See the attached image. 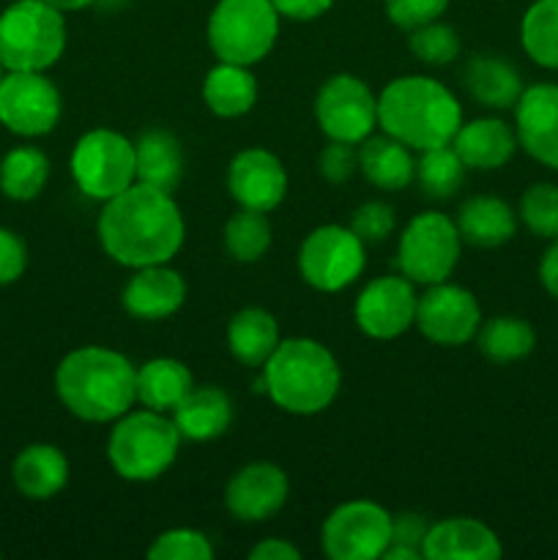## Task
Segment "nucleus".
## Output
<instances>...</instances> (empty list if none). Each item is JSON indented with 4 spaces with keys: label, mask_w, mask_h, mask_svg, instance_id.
Here are the masks:
<instances>
[{
    "label": "nucleus",
    "mask_w": 558,
    "mask_h": 560,
    "mask_svg": "<svg viewBox=\"0 0 558 560\" xmlns=\"http://www.w3.org/2000/svg\"><path fill=\"white\" fill-rule=\"evenodd\" d=\"M449 9V0H386V14L403 31L427 25V22L441 20Z\"/></svg>",
    "instance_id": "40"
},
{
    "label": "nucleus",
    "mask_w": 558,
    "mask_h": 560,
    "mask_svg": "<svg viewBox=\"0 0 558 560\" xmlns=\"http://www.w3.org/2000/svg\"><path fill=\"white\" fill-rule=\"evenodd\" d=\"M377 126L410 151L452 145L463 107L446 85L425 74L397 77L377 96Z\"/></svg>",
    "instance_id": "3"
},
{
    "label": "nucleus",
    "mask_w": 558,
    "mask_h": 560,
    "mask_svg": "<svg viewBox=\"0 0 558 560\" xmlns=\"http://www.w3.org/2000/svg\"><path fill=\"white\" fill-rule=\"evenodd\" d=\"M271 246V222L263 211L241 208L224 224V249L239 262H257Z\"/></svg>",
    "instance_id": "35"
},
{
    "label": "nucleus",
    "mask_w": 558,
    "mask_h": 560,
    "mask_svg": "<svg viewBox=\"0 0 558 560\" xmlns=\"http://www.w3.org/2000/svg\"><path fill=\"white\" fill-rule=\"evenodd\" d=\"M359 170L383 191H403L416 178V159L408 145L394 137H367L359 142Z\"/></svg>",
    "instance_id": "26"
},
{
    "label": "nucleus",
    "mask_w": 558,
    "mask_h": 560,
    "mask_svg": "<svg viewBox=\"0 0 558 560\" xmlns=\"http://www.w3.org/2000/svg\"><path fill=\"white\" fill-rule=\"evenodd\" d=\"M195 388L189 366L170 355L146 361L137 370V402L142 408L159 410V413H173L175 405Z\"/></svg>",
    "instance_id": "28"
},
{
    "label": "nucleus",
    "mask_w": 558,
    "mask_h": 560,
    "mask_svg": "<svg viewBox=\"0 0 558 560\" xmlns=\"http://www.w3.org/2000/svg\"><path fill=\"white\" fill-rule=\"evenodd\" d=\"M525 55L547 71H558V0H534L520 22Z\"/></svg>",
    "instance_id": "33"
},
{
    "label": "nucleus",
    "mask_w": 558,
    "mask_h": 560,
    "mask_svg": "<svg viewBox=\"0 0 558 560\" xmlns=\"http://www.w3.org/2000/svg\"><path fill=\"white\" fill-rule=\"evenodd\" d=\"M173 421L184 441H217L233 424V402H230L228 392L217 386L191 388L173 408Z\"/></svg>",
    "instance_id": "22"
},
{
    "label": "nucleus",
    "mask_w": 558,
    "mask_h": 560,
    "mask_svg": "<svg viewBox=\"0 0 558 560\" xmlns=\"http://www.w3.org/2000/svg\"><path fill=\"white\" fill-rule=\"evenodd\" d=\"M3 77H5V69H3V63H0V82H3Z\"/></svg>",
    "instance_id": "49"
},
{
    "label": "nucleus",
    "mask_w": 558,
    "mask_h": 560,
    "mask_svg": "<svg viewBox=\"0 0 558 560\" xmlns=\"http://www.w3.org/2000/svg\"><path fill=\"white\" fill-rule=\"evenodd\" d=\"M392 541V514L375 501H348L334 509L321 530V545L332 560L383 558Z\"/></svg>",
    "instance_id": "11"
},
{
    "label": "nucleus",
    "mask_w": 558,
    "mask_h": 560,
    "mask_svg": "<svg viewBox=\"0 0 558 560\" xmlns=\"http://www.w3.org/2000/svg\"><path fill=\"white\" fill-rule=\"evenodd\" d=\"M339 386L342 372L334 353L306 337L282 339L255 381V392L268 394L279 410L293 416L323 413L337 399Z\"/></svg>",
    "instance_id": "4"
},
{
    "label": "nucleus",
    "mask_w": 558,
    "mask_h": 560,
    "mask_svg": "<svg viewBox=\"0 0 558 560\" xmlns=\"http://www.w3.org/2000/svg\"><path fill=\"white\" fill-rule=\"evenodd\" d=\"M69 167L82 195L107 202L137 184L135 142L120 131L91 129L77 140Z\"/></svg>",
    "instance_id": "8"
},
{
    "label": "nucleus",
    "mask_w": 558,
    "mask_h": 560,
    "mask_svg": "<svg viewBox=\"0 0 558 560\" xmlns=\"http://www.w3.org/2000/svg\"><path fill=\"white\" fill-rule=\"evenodd\" d=\"M279 323L271 312L260 306H246L235 312L228 323V350L233 359H239L244 366H257L260 370L271 353L277 350Z\"/></svg>",
    "instance_id": "27"
},
{
    "label": "nucleus",
    "mask_w": 558,
    "mask_h": 560,
    "mask_svg": "<svg viewBox=\"0 0 558 560\" xmlns=\"http://www.w3.org/2000/svg\"><path fill=\"white\" fill-rule=\"evenodd\" d=\"M364 241L342 224H323L304 238L299 249V271L310 288L339 293L361 277L367 266Z\"/></svg>",
    "instance_id": "10"
},
{
    "label": "nucleus",
    "mask_w": 558,
    "mask_h": 560,
    "mask_svg": "<svg viewBox=\"0 0 558 560\" xmlns=\"http://www.w3.org/2000/svg\"><path fill=\"white\" fill-rule=\"evenodd\" d=\"M66 52L63 11L44 0H16L0 14V63L5 71H47Z\"/></svg>",
    "instance_id": "6"
},
{
    "label": "nucleus",
    "mask_w": 558,
    "mask_h": 560,
    "mask_svg": "<svg viewBox=\"0 0 558 560\" xmlns=\"http://www.w3.org/2000/svg\"><path fill=\"white\" fill-rule=\"evenodd\" d=\"M416 326L430 342L441 348H460L476 337L481 326L479 301L460 284H427V293L416 304Z\"/></svg>",
    "instance_id": "14"
},
{
    "label": "nucleus",
    "mask_w": 558,
    "mask_h": 560,
    "mask_svg": "<svg viewBox=\"0 0 558 560\" xmlns=\"http://www.w3.org/2000/svg\"><path fill=\"white\" fill-rule=\"evenodd\" d=\"M408 47L421 63L427 66H446L460 55V36L454 27L443 22H427V25L408 31Z\"/></svg>",
    "instance_id": "37"
},
{
    "label": "nucleus",
    "mask_w": 558,
    "mask_h": 560,
    "mask_svg": "<svg viewBox=\"0 0 558 560\" xmlns=\"http://www.w3.org/2000/svg\"><path fill=\"white\" fill-rule=\"evenodd\" d=\"M228 191L241 208L274 211L288 195V173L277 153L266 148H246L235 153L228 167Z\"/></svg>",
    "instance_id": "17"
},
{
    "label": "nucleus",
    "mask_w": 558,
    "mask_h": 560,
    "mask_svg": "<svg viewBox=\"0 0 558 560\" xmlns=\"http://www.w3.org/2000/svg\"><path fill=\"white\" fill-rule=\"evenodd\" d=\"M465 164L457 156L452 145L430 148L421 151V159L416 162V180H419L421 191L430 200H449L460 191L465 180Z\"/></svg>",
    "instance_id": "34"
},
{
    "label": "nucleus",
    "mask_w": 558,
    "mask_h": 560,
    "mask_svg": "<svg viewBox=\"0 0 558 560\" xmlns=\"http://www.w3.org/2000/svg\"><path fill=\"white\" fill-rule=\"evenodd\" d=\"M55 392L71 416L109 424L137 402V370L118 350L85 345L63 355L55 370Z\"/></svg>",
    "instance_id": "2"
},
{
    "label": "nucleus",
    "mask_w": 558,
    "mask_h": 560,
    "mask_svg": "<svg viewBox=\"0 0 558 560\" xmlns=\"http://www.w3.org/2000/svg\"><path fill=\"white\" fill-rule=\"evenodd\" d=\"M476 345H479L481 355L492 364H514V361H523L534 353L536 331L523 317L498 315L490 317L485 326H479Z\"/></svg>",
    "instance_id": "31"
},
{
    "label": "nucleus",
    "mask_w": 558,
    "mask_h": 560,
    "mask_svg": "<svg viewBox=\"0 0 558 560\" xmlns=\"http://www.w3.org/2000/svg\"><path fill=\"white\" fill-rule=\"evenodd\" d=\"M181 441L173 416L151 408L129 410L109 432L107 457L120 479L153 481L175 463Z\"/></svg>",
    "instance_id": "5"
},
{
    "label": "nucleus",
    "mask_w": 558,
    "mask_h": 560,
    "mask_svg": "<svg viewBox=\"0 0 558 560\" xmlns=\"http://www.w3.org/2000/svg\"><path fill=\"white\" fill-rule=\"evenodd\" d=\"M44 3H49V5H55V9L58 11H82V9H88V5L91 3H96V0H44Z\"/></svg>",
    "instance_id": "48"
},
{
    "label": "nucleus",
    "mask_w": 558,
    "mask_h": 560,
    "mask_svg": "<svg viewBox=\"0 0 558 560\" xmlns=\"http://www.w3.org/2000/svg\"><path fill=\"white\" fill-rule=\"evenodd\" d=\"M356 170H359V148L350 145V142L328 140V145L317 156V173L328 184H345V180L353 178Z\"/></svg>",
    "instance_id": "41"
},
{
    "label": "nucleus",
    "mask_w": 558,
    "mask_h": 560,
    "mask_svg": "<svg viewBox=\"0 0 558 560\" xmlns=\"http://www.w3.org/2000/svg\"><path fill=\"white\" fill-rule=\"evenodd\" d=\"M539 282L550 299L558 301V238L550 241L539 262Z\"/></svg>",
    "instance_id": "46"
},
{
    "label": "nucleus",
    "mask_w": 558,
    "mask_h": 560,
    "mask_svg": "<svg viewBox=\"0 0 558 560\" xmlns=\"http://www.w3.org/2000/svg\"><path fill=\"white\" fill-rule=\"evenodd\" d=\"M427 530H430V523H427L421 514L416 512L397 514V517H392V541H388V545H405V547H416V550H421ZM421 556H425V552H421Z\"/></svg>",
    "instance_id": "43"
},
{
    "label": "nucleus",
    "mask_w": 558,
    "mask_h": 560,
    "mask_svg": "<svg viewBox=\"0 0 558 560\" xmlns=\"http://www.w3.org/2000/svg\"><path fill=\"white\" fill-rule=\"evenodd\" d=\"M463 238L454 219L425 211L405 224L397 246V266L414 284L446 282L460 262Z\"/></svg>",
    "instance_id": "9"
},
{
    "label": "nucleus",
    "mask_w": 558,
    "mask_h": 560,
    "mask_svg": "<svg viewBox=\"0 0 558 560\" xmlns=\"http://www.w3.org/2000/svg\"><path fill=\"white\" fill-rule=\"evenodd\" d=\"M520 222L534 233L536 238L556 241L558 238V184L539 180L528 186L520 197Z\"/></svg>",
    "instance_id": "36"
},
{
    "label": "nucleus",
    "mask_w": 558,
    "mask_h": 560,
    "mask_svg": "<svg viewBox=\"0 0 558 560\" xmlns=\"http://www.w3.org/2000/svg\"><path fill=\"white\" fill-rule=\"evenodd\" d=\"M383 558L386 560H421V550H416V547H405V545H388L386 552H383Z\"/></svg>",
    "instance_id": "47"
},
{
    "label": "nucleus",
    "mask_w": 558,
    "mask_h": 560,
    "mask_svg": "<svg viewBox=\"0 0 558 560\" xmlns=\"http://www.w3.org/2000/svg\"><path fill=\"white\" fill-rule=\"evenodd\" d=\"M186 301V282L167 262L135 268L124 288V310L137 320H164Z\"/></svg>",
    "instance_id": "20"
},
{
    "label": "nucleus",
    "mask_w": 558,
    "mask_h": 560,
    "mask_svg": "<svg viewBox=\"0 0 558 560\" xmlns=\"http://www.w3.org/2000/svg\"><path fill=\"white\" fill-rule=\"evenodd\" d=\"M11 479L16 490L31 501H49L69 481V459L53 443H33L16 454Z\"/></svg>",
    "instance_id": "24"
},
{
    "label": "nucleus",
    "mask_w": 558,
    "mask_h": 560,
    "mask_svg": "<svg viewBox=\"0 0 558 560\" xmlns=\"http://www.w3.org/2000/svg\"><path fill=\"white\" fill-rule=\"evenodd\" d=\"M394 224H397V217H394V208L388 202L370 200L364 206L356 208L353 219H350V230L359 235L364 244H381L388 235L394 233Z\"/></svg>",
    "instance_id": "39"
},
{
    "label": "nucleus",
    "mask_w": 558,
    "mask_h": 560,
    "mask_svg": "<svg viewBox=\"0 0 558 560\" xmlns=\"http://www.w3.org/2000/svg\"><path fill=\"white\" fill-rule=\"evenodd\" d=\"M463 82L470 96L490 109H514L525 91L520 71L498 55H474L465 63Z\"/></svg>",
    "instance_id": "25"
},
{
    "label": "nucleus",
    "mask_w": 558,
    "mask_h": 560,
    "mask_svg": "<svg viewBox=\"0 0 558 560\" xmlns=\"http://www.w3.org/2000/svg\"><path fill=\"white\" fill-rule=\"evenodd\" d=\"M290 481L279 465L249 463L224 487V506L241 523H266L288 503Z\"/></svg>",
    "instance_id": "18"
},
{
    "label": "nucleus",
    "mask_w": 558,
    "mask_h": 560,
    "mask_svg": "<svg viewBox=\"0 0 558 560\" xmlns=\"http://www.w3.org/2000/svg\"><path fill=\"white\" fill-rule=\"evenodd\" d=\"M452 148L468 170H501L518 151V135L501 118L468 120L454 135Z\"/></svg>",
    "instance_id": "21"
},
{
    "label": "nucleus",
    "mask_w": 558,
    "mask_h": 560,
    "mask_svg": "<svg viewBox=\"0 0 558 560\" xmlns=\"http://www.w3.org/2000/svg\"><path fill=\"white\" fill-rule=\"evenodd\" d=\"M27 268V249L16 233L0 228V288L14 284Z\"/></svg>",
    "instance_id": "42"
},
{
    "label": "nucleus",
    "mask_w": 558,
    "mask_h": 560,
    "mask_svg": "<svg viewBox=\"0 0 558 560\" xmlns=\"http://www.w3.org/2000/svg\"><path fill=\"white\" fill-rule=\"evenodd\" d=\"M416 304L419 295L408 277H377L356 299V326L372 339H397L416 326Z\"/></svg>",
    "instance_id": "15"
},
{
    "label": "nucleus",
    "mask_w": 558,
    "mask_h": 560,
    "mask_svg": "<svg viewBox=\"0 0 558 560\" xmlns=\"http://www.w3.org/2000/svg\"><path fill=\"white\" fill-rule=\"evenodd\" d=\"M202 102L219 118H241L257 102V80L249 66L219 60L202 82Z\"/></svg>",
    "instance_id": "29"
},
{
    "label": "nucleus",
    "mask_w": 558,
    "mask_h": 560,
    "mask_svg": "<svg viewBox=\"0 0 558 560\" xmlns=\"http://www.w3.org/2000/svg\"><path fill=\"white\" fill-rule=\"evenodd\" d=\"M279 16H288L295 22H310L326 14L334 0H271Z\"/></svg>",
    "instance_id": "44"
},
{
    "label": "nucleus",
    "mask_w": 558,
    "mask_h": 560,
    "mask_svg": "<svg viewBox=\"0 0 558 560\" xmlns=\"http://www.w3.org/2000/svg\"><path fill=\"white\" fill-rule=\"evenodd\" d=\"M460 238L479 249H496L518 233V213L507 200L492 195H476L460 206Z\"/></svg>",
    "instance_id": "23"
},
{
    "label": "nucleus",
    "mask_w": 558,
    "mask_h": 560,
    "mask_svg": "<svg viewBox=\"0 0 558 560\" xmlns=\"http://www.w3.org/2000/svg\"><path fill=\"white\" fill-rule=\"evenodd\" d=\"M96 233L118 266L146 268L173 260L184 246L186 228L170 191L137 180L104 202Z\"/></svg>",
    "instance_id": "1"
},
{
    "label": "nucleus",
    "mask_w": 558,
    "mask_h": 560,
    "mask_svg": "<svg viewBox=\"0 0 558 560\" xmlns=\"http://www.w3.org/2000/svg\"><path fill=\"white\" fill-rule=\"evenodd\" d=\"M252 560H299L301 550L288 539H263L249 550Z\"/></svg>",
    "instance_id": "45"
},
{
    "label": "nucleus",
    "mask_w": 558,
    "mask_h": 560,
    "mask_svg": "<svg viewBox=\"0 0 558 560\" xmlns=\"http://www.w3.org/2000/svg\"><path fill=\"white\" fill-rule=\"evenodd\" d=\"M421 552L425 560H498L503 547L490 525L474 517H449L430 525Z\"/></svg>",
    "instance_id": "19"
},
{
    "label": "nucleus",
    "mask_w": 558,
    "mask_h": 560,
    "mask_svg": "<svg viewBox=\"0 0 558 560\" xmlns=\"http://www.w3.org/2000/svg\"><path fill=\"white\" fill-rule=\"evenodd\" d=\"M63 102L44 71H5L0 82V124L16 137H44L58 126Z\"/></svg>",
    "instance_id": "13"
},
{
    "label": "nucleus",
    "mask_w": 558,
    "mask_h": 560,
    "mask_svg": "<svg viewBox=\"0 0 558 560\" xmlns=\"http://www.w3.org/2000/svg\"><path fill=\"white\" fill-rule=\"evenodd\" d=\"M151 560H211L213 547L206 534L195 528H173L164 530L148 547Z\"/></svg>",
    "instance_id": "38"
},
{
    "label": "nucleus",
    "mask_w": 558,
    "mask_h": 560,
    "mask_svg": "<svg viewBox=\"0 0 558 560\" xmlns=\"http://www.w3.org/2000/svg\"><path fill=\"white\" fill-rule=\"evenodd\" d=\"M49 180V159L38 148L20 145L0 162V191L9 200L31 202L44 191Z\"/></svg>",
    "instance_id": "32"
},
{
    "label": "nucleus",
    "mask_w": 558,
    "mask_h": 560,
    "mask_svg": "<svg viewBox=\"0 0 558 560\" xmlns=\"http://www.w3.org/2000/svg\"><path fill=\"white\" fill-rule=\"evenodd\" d=\"M315 120L328 140L359 145L377 126V96L353 74H334L315 96Z\"/></svg>",
    "instance_id": "12"
},
{
    "label": "nucleus",
    "mask_w": 558,
    "mask_h": 560,
    "mask_svg": "<svg viewBox=\"0 0 558 560\" xmlns=\"http://www.w3.org/2000/svg\"><path fill=\"white\" fill-rule=\"evenodd\" d=\"M514 135L534 162L558 173V82L525 88L514 104Z\"/></svg>",
    "instance_id": "16"
},
{
    "label": "nucleus",
    "mask_w": 558,
    "mask_h": 560,
    "mask_svg": "<svg viewBox=\"0 0 558 560\" xmlns=\"http://www.w3.org/2000/svg\"><path fill=\"white\" fill-rule=\"evenodd\" d=\"M277 36L279 14L271 0H219L208 16V47L224 63H260Z\"/></svg>",
    "instance_id": "7"
},
{
    "label": "nucleus",
    "mask_w": 558,
    "mask_h": 560,
    "mask_svg": "<svg viewBox=\"0 0 558 560\" xmlns=\"http://www.w3.org/2000/svg\"><path fill=\"white\" fill-rule=\"evenodd\" d=\"M137 180L156 189L173 191L184 175V148L178 137L164 129L142 131L135 142Z\"/></svg>",
    "instance_id": "30"
}]
</instances>
